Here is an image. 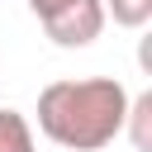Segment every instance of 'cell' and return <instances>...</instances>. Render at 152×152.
I'll return each instance as SVG.
<instances>
[{
    "instance_id": "4",
    "label": "cell",
    "mask_w": 152,
    "mask_h": 152,
    "mask_svg": "<svg viewBox=\"0 0 152 152\" xmlns=\"http://www.w3.org/2000/svg\"><path fill=\"white\" fill-rule=\"evenodd\" d=\"M124 128H128V138H133V147H138V152H152V95L128 100Z\"/></svg>"
},
{
    "instance_id": "1",
    "label": "cell",
    "mask_w": 152,
    "mask_h": 152,
    "mask_svg": "<svg viewBox=\"0 0 152 152\" xmlns=\"http://www.w3.org/2000/svg\"><path fill=\"white\" fill-rule=\"evenodd\" d=\"M128 90L114 76L48 81L38 90V133L66 152H100L124 133Z\"/></svg>"
},
{
    "instance_id": "3",
    "label": "cell",
    "mask_w": 152,
    "mask_h": 152,
    "mask_svg": "<svg viewBox=\"0 0 152 152\" xmlns=\"http://www.w3.org/2000/svg\"><path fill=\"white\" fill-rule=\"evenodd\" d=\"M0 152H38L33 124L19 109H0Z\"/></svg>"
},
{
    "instance_id": "2",
    "label": "cell",
    "mask_w": 152,
    "mask_h": 152,
    "mask_svg": "<svg viewBox=\"0 0 152 152\" xmlns=\"http://www.w3.org/2000/svg\"><path fill=\"white\" fill-rule=\"evenodd\" d=\"M43 33L57 48H90L104 33V5L100 0H28Z\"/></svg>"
},
{
    "instance_id": "5",
    "label": "cell",
    "mask_w": 152,
    "mask_h": 152,
    "mask_svg": "<svg viewBox=\"0 0 152 152\" xmlns=\"http://www.w3.org/2000/svg\"><path fill=\"white\" fill-rule=\"evenodd\" d=\"M100 5H104V19L114 14V24L124 28H142L152 19V0H100Z\"/></svg>"
}]
</instances>
